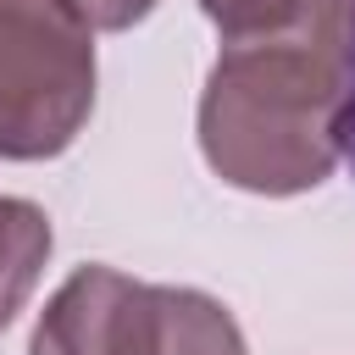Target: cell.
Returning <instances> with one entry per match:
<instances>
[{
  "mask_svg": "<svg viewBox=\"0 0 355 355\" xmlns=\"http://www.w3.org/2000/svg\"><path fill=\"white\" fill-rule=\"evenodd\" d=\"M94 111V33L67 0H0V161L61 155Z\"/></svg>",
  "mask_w": 355,
  "mask_h": 355,
  "instance_id": "obj_2",
  "label": "cell"
},
{
  "mask_svg": "<svg viewBox=\"0 0 355 355\" xmlns=\"http://www.w3.org/2000/svg\"><path fill=\"white\" fill-rule=\"evenodd\" d=\"M355 55L349 0L294 33L222 44L200 94V155L244 194H305L344 155Z\"/></svg>",
  "mask_w": 355,
  "mask_h": 355,
  "instance_id": "obj_1",
  "label": "cell"
},
{
  "mask_svg": "<svg viewBox=\"0 0 355 355\" xmlns=\"http://www.w3.org/2000/svg\"><path fill=\"white\" fill-rule=\"evenodd\" d=\"M72 11H78V22L94 33H122V28H133V22H144L150 11H155V0H67Z\"/></svg>",
  "mask_w": 355,
  "mask_h": 355,
  "instance_id": "obj_7",
  "label": "cell"
},
{
  "mask_svg": "<svg viewBox=\"0 0 355 355\" xmlns=\"http://www.w3.org/2000/svg\"><path fill=\"white\" fill-rule=\"evenodd\" d=\"M50 250H55L50 216L33 200L0 194V333L28 305V294H33L39 272H44V261H50Z\"/></svg>",
  "mask_w": 355,
  "mask_h": 355,
  "instance_id": "obj_5",
  "label": "cell"
},
{
  "mask_svg": "<svg viewBox=\"0 0 355 355\" xmlns=\"http://www.w3.org/2000/svg\"><path fill=\"white\" fill-rule=\"evenodd\" d=\"M344 0H200V11L216 22L222 44L233 39H266V33H294L327 11H338Z\"/></svg>",
  "mask_w": 355,
  "mask_h": 355,
  "instance_id": "obj_6",
  "label": "cell"
},
{
  "mask_svg": "<svg viewBox=\"0 0 355 355\" xmlns=\"http://www.w3.org/2000/svg\"><path fill=\"white\" fill-rule=\"evenodd\" d=\"M150 355H250V349L222 300L178 283H150Z\"/></svg>",
  "mask_w": 355,
  "mask_h": 355,
  "instance_id": "obj_4",
  "label": "cell"
},
{
  "mask_svg": "<svg viewBox=\"0 0 355 355\" xmlns=\"http://www.w3.org/2000/svg\"><path fill=\"white\" fill-rule=\"evenodd\" d=\"M28 355H150V283L78 266L39 311Z\"/></svg>",
  "mask_w": 355,
  "mask_h": 355,
  "instance_id": "obj_3",
  "label": "cell"
}]
</instances>
